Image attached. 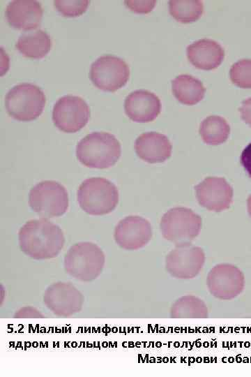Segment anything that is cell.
Masks as SVG:
<instances>
[{
  "instance_id": "obj_1",
  "label": "cell",
  "mask_w": 251,
  "mask_h": 377,
  "mask_svg": "<svg viewBox=\"0 0 251 377\" xmlns=\"http://www.w3.org/2000/svg\"><path fill=\"white\" fill-rule=\"evenodd\" d=\"M21 250L36 260L55 258L65 243L60 227L45 219L26 222L18 234Z\"/></svg>"
},
{
  "instance_id": "obj_2",
  "label": "cell",
  "mask_w": 251,
  "mask_h": 377,
  "mask_svg": "<svg viewBox=\"0 0 251 377\" xmlns=\"http://www.w3.org/2000/svg\"><path fill=\"white\" fill-rule=\"evenodd\" d=\"M121 153V145L109 133L93 132L77 145L76 155L81 163L92 168H107L114 165Z\"/></svg>"
},
{
  "instance_id": "obj_3",
  "label": "cell",
  "mask_w": 251,
  "mask_h": 377,
  "mask_svg": "<svg viewBox=\"0 0 251 377\" xmlns=\"http://www.w3.org/2000/svg\"><path fill=\"white\" fill-rule=\"evenodd\" d=\"M105 254L96 244L82 242L73 245L64 258L67 274L82 281L96 279L105 265Z\"/></svg>"
},
{
  "instance_id": "obj_4",
  "label": "cell",
  "mask_w": 251,
  "mask_h": 377,
  "mask_svg": "<svg viewBox=\"0 0 251 377\" xmlns=\"http://www.w3.org/2000/svg\"><path fill=\"white\" fill-rule=\"evenodd\" d=\"M77 201L87 214L104 215L115 209L119 202V191L109 180L91 177L85 179L79 186Z\"/></svg>"
},
{
  "instance_id": "obj_5",
  "label": "cell",
  "mask_w": 251,
  "mask_h": 377,
  "mask_svg": "<svg viewBox=\"0 0 251 377\" xmlns=\"http://www.w3.org/2000/svg\"><path fill=\"white\" fill-rule=\"evenodd\" d=\"M43 90L31 83H21L12 87L6 94L5 106L8 114L22 121L38 117L45 105Z\"/></svg>"
},
{
  "instance_id": "obj_6",
  "label": "cell",
  "mask_w": 251,
  "mask_h": 377,
  "mask_svg": "<svg viewBox=\"0 0 251 377\" xmlns=\"http://www.w3.org/2000/svg\"><path fill=\"white\" fill-rule=\"evenodd\" d=\"M160 227L162 236L175 246L190 244L199 234L201 218L191 209L174 207L164 214Z\"/></svg>"
},
{
  "instance_id": "obj_7",
  "label": "cell",
  "mask_w": 251,
  "mask_h": 377,
  "mask_svg": "<svg viewBox=\"0 0 251 377\" xmlns=\"http://www.w3.org/2000/svg\"><path fill=\"white\" fill-rule=\"evenodd\" d=\"M31 208L45 218L63 215L68 207V195L65 187L55 181L46 180L36 184L29 192Z\"/></svg>"
},
{
  "instance_id": "obj_8",
  "label": "cell",
  "mask_w": 251,
  "mask_h": 377,
  "mask_svg": "<svg viewBox=\"0 0 251 377\" xmlns=\"http://www.w3.org/2000/svg\"><path fill=\"white\" fill-rule=\"evenodd\" d=\"M130 70L122 59L107 54L98 57L91 65L89 77L98 89L114 91L123 87L128 82Z\"/></svg>"
},
{
  "instance_id": "obj_9",
  "label": "cell",
  "mask_w": 251,
  "mask_h": 377,
  "mask_svg": "<svg viewBox=\"0 0 251 377\" xmlns=\"http://www.w3.org/2000/svg\"><path fill=\"white\" fill-rule=\"evenodd\" d=\"M209 293L217 299L231 300L238 296L245 288V276L236 266L221 263L214 266L206 277Z\"/></svg>"
},
{
  "instance_id": "obj_10",
  "label": "cell",
  "mask_w": 251,
  "mask_h": 377,
  "mask_svg": "<svg viewBox=\"0 0 251 377\" xmlns=\"http://www.w3.org/2000/svg\"><path fill=\"white\" fill-rule=\"evenodd\" d=\"M90 110L86 101L79 96L66 95L59 98L52 111V121L60 131L75 133L88 122Z\"/></svg>"
},
{
  "instance_id": "obj_11",
  "label": "cell",
  "mask_w": 251,
  "mask_h": 377,
  "mask_svg": "<svg viewBox=\"0 0 251 377\" xmlns=\"http://www.w3.org/2000/svg\"><path fill=\"white\" fill-rule=\"evenodd\" d=\"M204 262L203 249L190 243L176 245L166 256L165 267L172 276L178 279H190L199 274Z\"/></svg>"
},
{
  "instance_id": "obj_12",
  "label": "cell",
  "mask_w": 251,
  "mask_h": 377,
  "mask_svg": "<svg viewBox=\"0 0 251 377\" xmlns=\"http://www.w3.org/2000/svg\"><path fill=\"white\" fill-rule=\"evenodd\" d=\"M43 301L54 314L67 317L82 309L84 297L72 284L58 282L48 286L45 291Z\"/></svg>"
},
{
  "instance_id": "obj_13",
  "label": "cell",
  "mask_w": 251,
  "mask_h": 377,
  "mask_svg": "<svg viewBox=\"0 0 251 377\" xmlns=\"http://www.w3.org/2000/svg\"><path fill=\"white\" fill-rule=\"evenodd\" d=\"M195 189L199 205L208 210L220 212L232 202L233 188L225 178L206 177Z\"/></svg>"
},
{
  "instance_id": "obj_14",
  "label": "cell",
  "mask_w": 251,
  "mask_h": 377,
  "mask_svg": "<svg viewBox=\"0 0 251 377\" xmlns=\"http://www.w3.org/2000/svg\"><path fill=\"white\" fill-rule=\"evenodd\" d=\"M152 234V226L148 220L138 216H129L116 225L114 237L120 247L136 250L146 245Z\"/></svg>"
},
{
  "instance_id": "obj_15",
  "label": "cell",
  "mask_w": 251,
  "mask_h": 377,
  "mask_svg": "<svg viewBox=\"0 0 251 377\" xmlns=\"http://www.w3.org/2000/svg\"><path fill=\"white\" fill-rule=\"evenodd\" d=\"M124 109L127 116L132 121L149 122L160 114L161 103L153 92L144 89L135 90L126 98Z\"/></svg>"
},
{
  "instance_id": "obj_16",
  "label": "cell",
  "mask_w": 251,
  "mask_h": 377,
  "mask_svg": "<svg viewBox=\"0 0 251 377\" xmlns=\"http://www.w3.org/2000/svg\"><path fill=\"white\" fill-rule=\"evenodd\" d=\"M6 17L9 24L15 29H34L41 22L43 8L36 0H13L6 6Z\"/></svg>"
},
{
  "instance_id": "obj_17",
  "label": "cell",
  "mask_w": 251,
  "mask_h": 377,
  "mask_svg": "<svg viewBox=\"0 0 251 377\" xmlns=\"http://www.w3.org/2000/svg\"><path fill=\"white\" fill-rule=\"evenodd\" d=\"M135 149L137 155L146 162L162 163L170 157L172 145L166 135L146 132L136 139Z\"/></svg>"
},
{
  "instance_id": "obj_18",
  "label": "cell",
  "mask_w": 251,
  "mask_h": 377,
  "mask_svg": "<svg viewBox=\"0 0 251 377\" xmlns=\"http://www.w3.org/2000/svg\"><path fill=\"white\" fill-rule=\"evenodd\" d=\"M187 57L196 68L202 70L216 68L222 63L225 51L222 46L211 39H201L189 45Z\"/></svg>"
},
{
  "instance_id": "obj_19",
  "label": "cell",
  "mask_w": 251,
  "mask_h": 377,
  "mask_svg": "<svg viewBox=\"0 0 251 377\" xmlns=\"http://www.w3.org/2000/svg\"><path fill=\"white\" fill-rule=\"evenodd\" d=\"M52 45L50 36L43 30L38 29L22 34L15 47L24 57L40 59L49 52Z\"/></svg>"
},
{
  "instance_id": "obj_20",
  "label": "cell",
  "mask_w": 251,
  "mask_h": 377,
  "mask_svg": "<svg viewBox=\"0 0 251 377\" xmlns=\"http://www.w3.org/2000/svg\"><path fill=\"white\" fill-rule=\"evenodd\" d=\"M172 92L183 104L192 105L204 96L205 88L202 82L190 75H180L172 81Z\"/></svg>"
},
{
  "instance_id": "obj_21",
  "label": "cell",
  "mask_w": 251,
  "mask_h": 377,
  "mask_svg": "<svg viewBox=\"0 0 251 377\" xmlns=\"http://www.w3.org/2000/svg\"><path fill=\"white\" fill-rule=\"evenodd\" d=\"M229 133L230 127L226 119L216 115L205 118L199 127V134L203 141L211 145L225 142Z\"/></svg>"
},
{
  "instance_id": "obj_22",
  "label": "cell",
  "mask_w": 251,
  "mask_h": 377,
  "mask_svg": "<svg viewBox=\"0 0 251 377\" xmlns=\"http://www.w3.org/2000/svg\"><path fill=\"white\" fill-rule=\"evenodd\" d=\"M173 318H205L208 309L205 302L194 295H185L176 300L170 310Z\"/></svg>"
},
{
  "instance_id": "obj_23",
  "label": "cell",
  "mask_w": 251,
  "mask_h": 377,
  "mask_svg": "<svg viewBox=\"0 0 251 377\" xmlns=\"http://www.w3.org/2000/svg\"><path fill=\"white\" fill-rule=\"evenodd\" d=\"M169 10L171 15L182 23H190L197 20L204 10L203 3L199 0L169 1Z\"/></svg>"
},
{
  "instance_id": "obj_24",
  "label": "cell",
  "mask_w": 251,
  "mask_h": 377,
  "mask_svg": "<svg viewBox=\"0 0 251 377\" xmlns=\"http://www.w3.org/2000/svg\"><path fill=\"white\" fill-rule=\"evenodd\" d=\"M231 82L241 88H251V59H241L234 63L229 71Z\"/></svg>"
},
{
  "instance_id": "obj_25",
  "label": "cell",
  "mask_w": 251,
  "mask_h": 377,
  "mask_svg": "<svg viewBox=\"0 0 251 377\" xmlns=\"http://www.w3.org/2000/svg\"><path fill=\"white\" fill-rule=\"evenodd\" d=\"M89 1L88 0H56L54 4L56 10L63 16L76 17L84 13Z\"/></svg>"
},
{
  "instance_id": "obj_26",
  "label": "cell",
  "mask_w": 251,
  "mask_h": 377,
  "mask_svg": "<svg viewBox=\"0 0 251 377\" xmlns=\"http://www.w3.org/2000/svg\"><path fill=\"white\" fill-rule=\"evenodd\" d=\"M126 5L136 13H149L154 7L155 1H126Z\"/></svg>"
},
{
  "instance_id": "obj_27",
  "label": "cell",
  "mask_w": 251,
  "mask_h": 377,
  "mask_svg": "<svg viewBox=\"0 0 251 377\" xmlns=\"http://www.w3.org/2000/svg\"><path fill=\"white\" fill-rule=\"evenodd\" d=\"M241 163L248 176L251 178V142L242 151Z\"/></svg>"
},
{
  "instance_id": "obj_28",
  "label": "cell",
  "mask_w": 251,
  "mask_h": 377,
  "mask_svg": "<svg viewBox=\"0 0 251 377\" xmlns=\"http://www.w3.org/2000/svg\"><path fill=\"white\" fill-rule=\"evenodd\" d=\"M239 111L242 119L251 126V98H248L242 102Z\"/></svg>"
},
{
  "instance_id": "obj_29",
  "label": "cell",
  "mask_w": 251,
  "mask_h": 377,
  "mask_svg": "<svg viewBox=\"0 0 251 377\" xmlns=\"http://www.w3.org/2000/svg\"><path fill=\"white\" fill-rule=\"evenodd\" d=\"M15 318H43V315L33 307H24L15 314Z\"/></svg>"
},
{
  "instance_id": "obj_30",
  "label": "cell",
  "mask_w": 251,
  "mask_h": 377,
  "mask_svg": "<svg viewBox=\"0 0 251 377\" xmlns=\"http://www.w3.org/2000/svg\"><path fill=\"white\" fill-rule=\"evenodd\" d=\"M247 205H248V212L249 216L251 218V194L249 195L248 198Z\"/></svg>"
}]
</instances>
